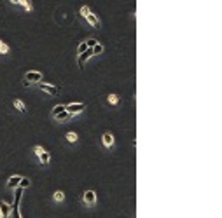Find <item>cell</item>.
Instances as JSON below:
<instances>
[{
	"label": "cell",
	"mask_w": 222,
	"mask_h": 218,
	"mask_svg": "<svg viewBox=\"0 0 222 218\" xmlns=\"http://www.w3.org/2000/svg\"><path fill=\"white\" fill-rule=\"evenodd\" d=\"M25 82H28V84H38V82H42V73L40 72H26L25 73V79H23Z\"/></svg>",
	"instance_id": "cell-1"
},
{
	"label": "cell",
	"mask_w": 222,
	"mask_h": 218,
	"mask_svg": "<svg viewBox=\"0 0 222 218\" xmlns=\"http://www.w3.org/2000/svg\"><path fill=\"white\" fill-rule=\"evenodd\" d=\"M65 110L72 115H77L81 114V112H84L86 110V103H70V105H65Z\"/></svg>",
	"instance_id": "cell-2"
},
{
	"label": "cell",
	"mask_w": 222,
	"mask_h": 218,
	"mask_svg": "<svg viewBox=\"0 0 222 218\" xmlns=\"http://www.w3.org/2000/svg\"><path fill=\"white\" fill-rule=\"evenodd\" d=\"M38 87L42 89L44 93L51 94V96H58V94H60V87L53 86V84H42V82H38Z\"/></svg>",
	"instance_id": "cell-3"
},
{
	"label": "cell",
	"mask_w": 222,
	"mask_h": 218,
	"mask_svg": "<svg viewBox=\"0 0 222 218\" xmlns=\"http://www.w3.org/2000/svg\"><path fill=\"white\" fill-rule=\"evenodd\" d=\"M82 202L87 204V206H93V204L96 202V194H95V190H86L84 192V194H82Z\"/></svg>",
	"instance_id": "cell-4"
},
{
	"label": "cell",
	"mask_w": 222,
	"mask_h": 218,
	"mask_svg": "<svg viewBox=\"0 0 222 218\" xmlns=\"http://www.w3.org/2000/svg\"><path fill=\"white\" fill-rule=\"evenodd\" d=\"M91 56H93V51H91V49H86L84 53H81V54H79V58H77V65L82 68V66H84V63H86V61L91 58Z\"/></svg>",
	"instance_id": "cell-5"
},
{
	"label": "cell",
	"mask_w": 222,
	"mask_h": 218,
	"mask_svg": "<svg viewBox=\"0 0 222 218\" xmlns=\"http://www.w3.org/2000/svg\"><path fill=\"white\" fill-rule=\"evenodd\" d=\"M11 206L6 201H0V218H9L11 216Z\"/></svg>",
	"instance_id": "cell-6"
},
{
	"label": "cell",
	"mask_w": 222,
	"mask_h": 218,
	"mask_svg": "<svg viewBox=\"0 0 222 218\" xmlns=\"http://www.w3.org/2000/svg\"><path fill=\"white\" fill-rule=\"evenodd\" d=\"M102 140H103V145H105L107 148L114 147V134H112V133H105Z\"/></svg>",
	"instance_id": "cell-7"
},
{
	"label": "cell",
	"mask_w": 222,
	"mask_h": 218,
	"mask_svg": "<svg viewBox=\"0 0 222 218\" xmlns=\"http://www.w3.org/2000/svg\"><path fill=\"white\" fill-rule=\"evenodd\" d=\"M19 180H21V176H18V174H14V176H11L9 180H7V189H16L18 185H19Z\"/></svg>",
	"instance_id": "cell-8"
},
{
	"label": "cell",
	"mask_w": 222,
	"mask_h": 218,
	"mask_svg": "<svg viewBox=\"0 0 222 218\" xmlns=\"http://www.w3.org/2000/svg\"><path fill=\"white\" fill-rule=\"evenodd\" d=\"M38 161L44 164V166H47L49 162H51V154L46 152V150H42V152L38 154Z\"/></svg>",
	"instance_id": "cell-9"
},
{
	"label": "cell",
	"mask_w": 222,
	"mask_h": 218,
	"mask_svg": "<svg viewBox=\"0 0 222 218\" xmlns=\"http://www.w3.org/2000/svg\"><path fill=\"white\" fill-rule=\"evenodd\" d=\"M86 21H87V23H91L95 28L100 26V19H98V16H96V14H93V12H89V14L86 16Z\"/></svg>",
	"instance_id": "cell-10"
},
{
	"label": "cell",
	"mask_w": 222,
	"mask_h": 218,
	"mask_svg": "<svg viewBox=\"0 0 222 218\" xmlns=\"http://www.w3.org/2000/svg\"><path fill=\"white\" fill-rule=\"evenodd\" d=\"M54 119L58 120V122H65L67 119H70V114H68V112L65 110V112H60L58 115H54Z\"/></svg>",
	"instance_id": "cell-11"
},
{
	"label": "cell",
	"mask_w": 222,
	"mask_h": 218,
	"mask_svg": "<svg viewBox=\"0 0 222 218\" xmlns=\"http://www.w3.org/2000/svg\"><path fill=\"white\" fill-rule=\"evenodd\" d=\"M14 108L18 110V112H26V107H25V103H23L21 99H16V101H14Z\"/></svg>",
	"instance_id": "cell-12"
},
{
	"label": "cell",
	"mask_w": 222,
	"mask_h": 218,
	"mask_svg": "<svg viewBox=\"0 0 222 218\" xmlns=\"http://www.w3.org/2000/svg\"><path fill=\"white\" fill-rule=\"evenodd\" d=\"M65 140H67L68 143H72V145H74V143H77V134L70 131V133H67V134H65Z\"/></svg>",
	"instance_id": "cell-13"
},
{
	"label": "cell",
	"mask_w": 222,
	"mask_h": 218,
	"mask_svg": "<svg viewBox=\"0 0 222 218\" xmlns=\"http://www.w3.org/2000/svg\"><path fill=\"white\" fill-rule=\"evenodd\" d=\"M91 51H93V56H98V54H102V53H103V45H102V44H100V42H98L96 45H93V47H91Z\"/></svg>",
	"instance_id": "cell-14"
},
{
	"label": "cell",
	"mask_w": 222,
	"mask_h": 218,
	"mask_svg": "<svg viewBox=\"0 0 222 218\" xmlns=\"http://www.w3.org/2000/svg\"><path fill=\"white\" fill-rule=\"evenodd\" d=\"M53 199H54L56 202H61L63 199H65V194H63L61 190H56V192L53 194Z\"/></svg>",
	"instance_id": "cell-15"
},
{
	"label": "cell",
	"mask_w": 222,
	"mask_h": 218,
	"mask_svg": "<svg viewBox=\"0 0 222 218\" xmlns=\"http://www.w3.org/2000/svg\"><path fill=\"white\" fill-rule=\"evenodd\" d=\"M107 101L110 105H117L119 103V96H117V94H108L107 96Z\"/></svg>",
	"instance_id": "cell-16"
},
{
	"label": "cell",
	"mask_w": 222,
	"mask_h": 218,
	"mask_svg": "<svg viewBox=\"0 0 222 218\" xmlns=\"http://www.w3.org/2000/svg\"><path fill=\"white\" fill-rule=\"evenodd\" d=\"M18 187H21V189H28V187H30V178H25V176H21L19 185H18Z\"/></svg>",
	"instance_id": "cell-17"
},
{
	"label": "cell",
	"mask_w": 222,
	"mask_h": 218,
	"mask_svg": "<svg viewBox=\"0 0 222 218\" xmlns=\"http://www.w3.org/2000/svg\"><path fill=\"white\" fill-rule=\"evenodd\" d=\"M60 112H65V105H56V107L53 108V112H51V114H53V117H54V115H58Z\"/></svg>",
	"instance_id": "cell-18"
},
{
	"label": "cell",
	"mask_w": 222,
	"mask_h": 218,
	"mask_svg": "<svg viewBox=\"0 0 222 218\" xmlns=\"http://www.w3.org/2000/svg\"><path fill=\"white\" fill-rule=\"evenodd\" d=\"M89 12H91V11H89V7H87V6H84V7H81V11H79V14H81L82 18H86L87 14H89Z\"/></svg>",
	"instance_id": "cell-19"
},
{
	"label": "cell",
	"mask_w": 222,
	"mask_h": 218,
	"mask_svg": "<svg viewBox=\"0 0 222 218\" xmlns=\"http://www.w3.org/2000/svg\"><path fill=\"white\" fill-rule=\"evenodd\" d=\"M7 53H9V45H7V44H0V54H7Z\"/></svg>",
	"instance_id": "cell-20"
},
{
	"label": "cell",
	"mask_w": 222,
	"mask_h": 218,
	"mask_svg": "<svg viewBox=\"0 0 222 218\" xmlns=\"http://www.w3.org/2000/svg\"><path fill=\"white\" fill-rule=\"evenodd\" d=\"M19 4H23V7H25L26 11H32V2H30V0H21Z\"/></svg>",
	"instance_id": "cell-21"
},
{
	"label": "cell",
	"mask_w": 222,
	"mask_h": 218,
	"mask_svg": "<svg viewBox=\"0 0 222 218\" xmlns=\"http://www.w3.org/2000/svg\"><path fill=\"white\" fill-rule=\"evenodd\" d=\"M86 49H89V47L86 45V42H81V44H79V47H77V53L81 54V53H84Z\"/></svg>",
	"instance_id": "cell-22"
},
{
	"label": "cell",
	"mask_w": 222,
	"mask_h": 218,
	"mask_svg": "<svg viewBox=\"0 0 222 218\" xmlns=\"http://www.w3.org/2000/svg\"><path fill=\"white\" fill-rule=\"evenodd\" d=\"M96 44H98V40H96V38H89V40H86V45L89 47V49H91L93 45H96Z\"/></svg>",
	"instance_id": "cell-23"
},
{
	"label": "cell",
	"mask_w": 222,
	"mask_h": 218,
	"mask_svg": "<svg viewBox=\"0 0 222 218\" xmlns=\"http://www.w3.org/2000/svg\"><path fill=\"white\" fill-rule=\"evenodd\" d=\"M42 150H44V148H42V147H40V145H37V147L33 148V152L37 154V155H38V154H40V152H42Z\"/></svg>",
	"instance_id": "cell-24"
},
{
	"label": "cell",
	"mask_w": 222,
	"mask_h": 218,
	"mask_svg": "<svg viewBox=\"0 0 222 218\" xmlns=\"http://www.w3.org/2000/svg\"><path fill=\"white\" fill-rule=\"evenodd\" d=\"M9 2H11V4H19L21 0H9Z\"/></svg>",
	"instance_id": "cell-25"
},
{
	"label": "cell",
	"mask_w": 222,
	"mask_h": 218,
	"mask_svg": "<svg viewBox=\"0 0 222 218\" xmlns=\"http://www.w3.org/2000/svg\"><path fill=\"white\" fill-rule=\"evenodd\" d=\"M0 44H2V40H0Z\"/></svg>",
	"instance_id": "cell-26"
}]
</instances>
